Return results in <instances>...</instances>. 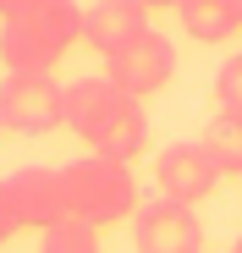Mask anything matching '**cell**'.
Segmentation results:
<instances>
[{"instance_id": "cell-1", "label": "cell", "mask_w": 242, "mask_h": 253, "mask_svg": "<svg viewBox=\"0 0 242 253\" xmlns=\"http://www.w3.org/2000/svg\"><path fill=\"white\" fill-rule=\"evenodd\" d=\"M66 126H72L94 154L121 160V165H132V160L149 149L143 99L121 94L110 77H83V83H72V88H66Z\"/></svg>"}, {"instance_id": "cell-12", "label": "cell", "mask_w": 242, "mask_h": 253, "mask_svg": "<svg viewBox=\"0 0 242 253\" xmlns=\"http://www.w3.org/2000/svg\"><path fill=\"white\" fill-rule=\"evenodd\" d=\"M39 253H99V237L88 226H61L39 237Z\"/></svg>"}, {"instance_id": "cell-14", "label": "cell", "mask_w": 242, "mask_h": 253, "mask_svg": "<svg viewBox=\"0 0 242 253\" xmlns=\"http://www.w3.org/2000/svg\"><path fill=\"white\" fill-rule=\"evenodd\" d=\"M22 226H17V215H11V204H6V193H0V248H6L11 237H17Z\"/></svg>"}, {"instance_id": "cell-4", "label": "cell", "mask_w": 242, "mask_h": 253, "mask_svg": "<svg viewBox=\"0 0 242 253\" xmlns=\"http://www.w3.org/2000/svg\"><path fill=\"white\" fill-rule=\"evenodd\" d=\"M0 121H6V132L44 138L66 126V88L50 72H6L0 77Z\"/></svg>"}, {"instance_id": "cell-17", "label": "cell", "mask_w": 242, "mask_h": 253, "mask_svg": "<svg viewBox=\"0 0 242 253\" xmlns=\"http://www.w3.org/2000/svg\"><path fill=\"white\" fill-rule=\"evenodd\" d=\"M237 33H242V0H237Z\"/></svg>"}, {"instance_id": "cell-2", "label": "cell", "mask_w": 242, "mask_h": 253, "mask_svg": "<svg viewBox=\"0 0 242 253\" xmlns=\"http://www.w3.org/2000/svg\"><path fill=\"white\" fill-rule=\"evenodd\" d=\"M83 39L77 0H28L0 22V66L6 72H55L66 50Z\"/></svg>"}, {"instance_id": "cell-13", "label": "cell", "mask_w": 242, "mask_h": 253, "mask_svg": "<svg viewBox=\"0 0 242 253\" xmlns=\"http://www.w3.org/2000/svg\"><path fill=\"white\" fill-rule=\"evenodd\" d=\"M215 105L226 116H242V55H226V66L215 72Z\"/></svg>"}, {"instance_id": "cell-8", "label": "cell", "mask_w": 242, "mask_h": 253, "mask_svg": "<svg viewBox=\"0 0 242 253\" xmlns=\"http://www.w3.org/2000/svg\"><path fill=\"white\" fill-rule=\"evenodd\" d=\"M132 248L138 253H204V226L193 209L154 198L132 215Z\"/></svg>"}, {"instance_id": "cell-15", "label": "cell", "mask_w": 242, "mask_h": 253, "mask_svg": "<svg viewBox=\"0 0 242 253\" xmlns=\"http://www.w3.org/2000/svg\"><path fill=\"white\" fill-rule=\"evenodd\" d=\"M143 11H182V0H138Z\"/></svg>"}, {"instance_id": "cell-7", "label": "cell", "mask_w": 242, "mask_h": 253, "mask_svg": "<svg viewBox=\"0 0 242 253\" xmlns=\"http://www.w3.org/2000/svg\"><path fill=\"white\" fill-rule=\"evenodd\" d=\"M105 77L116 83L121 94H132V99H149V94H160L165 83L176 77V44L165 33H143L132 50H121L116 61H105Z\"/></svg>"}, {"instance_id": "cell-10", "label": "cell", "mask_w": 242, "mask_h": 253, "mask_svg": "<svg viewBox=\"0 0 242 253\" xmlns=\"http://www.w3.org/2000/svg\"><path fill=\"white\" fill-rule=\"evenodd\" d=\"M182 33L198 44H226L237 33V0H182Z\"/></svg>"}, {"instance_id": "cell-18", "label": "cell", "mask_w": 242, "mask_h": 253, "mask_svg": "<svg viewBox=\"0 0 242 253\" xmlns=\"http://www.w3.org/2000/svg\"><path fill=\"white\" fill-rule=\"evenodd\" d=\"M231 253H242V237H237V242H231Z\"/></svg>"}, {"instance_id": "cell-3", "label": "cell", "mask_w": 242, "mask_h": 253, "mask_svg": "<svg viewBox=\"0 0 242 253\" xmlns=\"http://www.w3.org/2000/svg\"><path fill=\"white\" fill-rule=\"evenodd\" d=\"M66 176V204H72V226H88V231H105L116 220L138 215V176L127 171L121 160H105V154H88V160H72L61 165Z\"/></svg>"}, {"instance_id": "cell-11", "label": "cell", "mask_w": 242, "mask_h": 253, "mask_svg": "<svg viewBox=\"0 0 242 253\" xmlns=\"http://www.w3.org/2000/svg\"><path fill=\"white\" fill-rule=\"evenodd\" d=\"M204 149L220 160V171L226 176H242V116H215L209 121V132H204Z\"/></svg>"}, {"instance_id": "cell-19", "label": "cell", "mask_w": 242, "mask_h": 253, "mask_svg": "<svg viewBox=\"0 0 242 253\" xmlns=\"http://www.w3.org/2000/svg\"><path fill=\"white\" fill-rule=\"evenodd\" d=\"M0 132H6V121H0Z\"/></svg>"}, {"instance_id": "cell-16", "label": "cell", "mask_w": 242, "mask_h": 253, "mask_svg": "<svg viewBox=\"0 0 242 253\" xmlns=\"http://www.w3.org/2000/svg\"><path fill=\"white\" fill-rule=\"evenodd\" d=\"M22 6H28V0H0V22H6L11 11H22Z\"/></svg>"}, {"instance_id": "cell-6", "label": "cell", "mask_w": 242, "mask_h": 253, "mask_svg": "<svg viewBox=\"0 0 242 253\" xmlns=\"http://www.w3.org/2000/svg\"><path fill=\"white\" fill-rule=\"evenodd\" d=\"M220 160L204 149V138H182V143H165L154 154V187H160V198L165 204H182V209H193V204H204L215 187H220Z\"/></svg>"}, {"instance_id": "cell-5", "label": "cell", "mask_w": 242, "mask_h": 253, "mask_svg": "<svg viewBox=\"0 0 242 253\" xmlns=\"http://www.w3.org/2000/svg\"><path fill=\"white\" fill-rule=\"evenodd\" d=\"M0 193H6L11 215L22 231H61L72 226V204H66V176L61 165H22V171H11L6 182H0Z\"/></svg>"}, {"instance_id": "cell-9", "label": "cell", "mask_w": 242, "mask_h": 253, "mask_svg": "<svg viewBox=\"0 0 242 253\" xmlns=\"http://www.w3.org/2000/svg\"><path fill=\"white\" fill-rule=\"evenodd\" d=\"M143 33H149V11L138 0H94V6H83V44L99 50L105 61L132 50Z\"/></svg>"}]
</instances>
